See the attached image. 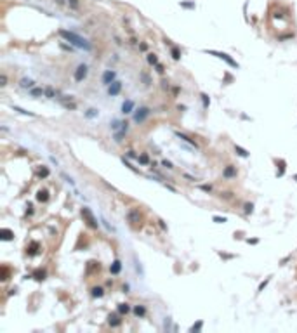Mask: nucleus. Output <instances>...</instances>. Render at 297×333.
Returning a JSON list of instances; mask_svg holds the SVG:
<instances>
[{
  "label": "nucleus",
  "mask_w": 297,
  "mask_h": 333,
  "mask_svg": "<svg viewBox=\"0 0 297 333\" xmlns=\"http://www.w3.org/2000/svg\"><path fill=\"white\" fill-rule=\"evenodd\" d=\"M59 35H61L66 42H69V45H75L76 49H82V50H85V52H90V50H92V43H90L87 38H83V36H80V35L73 33V31L59 30Z\"/></svg>",
  "instance_id": "obj_1"
},
{
  "label": "nucleus",
  "mask_w": 297,
  "mask_h": 333,
  "mask_svg": "<svg viewBox=\"0 0 297 333\" xmlns=\"http://www.w3.org/2000/svg\"><path fill=\"white\" fill-rule=\"evenodd\" d=\"M82 217H83V220L89 224L92 229H97L99 227V222H97V219L94 217V214L90 212V208L89 207H83L82 208Z\"/></svg>",
  "instance_id": "obj_2"
},
{
  "label": "nucleus",
  "mask_w": 297,
  "mask_h": 333,
  "mask_svg": "<svg viewBox=\"0 0 297 333\" xmlns=\"http://www.w3.org/2000/svg\"><path fill=\"white\" fill-rule=\"evenodd\" d=\"M205 52H207V54H210V56H215L217 59H222V61H226V62L229 64V66H231V68H236V69H238V62H236L235 59H231V57H229V56L226 54V52H217V50H205Z\"/></svg>",
  "instance_id": "obj_3"
},
{
  "label": "nucleus",
  "mask_w": 297,
  "mask_h": 333,
  "mask_svg": "<svg viewBox=\"0 0 297 333\" xmlns=\"http://www.w3.org/2000/svg\"><path fill=\"white\" fill-rule=\"evenodd\" d=\"M150 113H151V109H150L148 106H141L139 109L134 111V122H136V123H143L146 118L150 116Z\"/></svg>",
  "instance_id": "obj_4"
},
{
  "label": "nucleus",
  "mask_w": 297,
  "mask_h": 333,
  "mask_svg": "<svg viewBox=\"0 0 297 333\" xmlns=\"http://www.w3.org/2000/svg\"><path fill=\"white\" fill-rule=\"evenodd\" d=\"M89 75V66L87 64H78L75 69V73H73V78H75V82H82L85 80Z\"/></svg>",
  "instance_id": "obj_5"
},
{
  "label": "nucleus",
  "mask_w": 297,
  "mask_h": 333,
  "mask_svg": "<svg viewBox=\"0 0 297 333\" xmlns=\"http://www.w3.org/2000/svg\"><path fill=\"white\" fill-rule=\"evenodd\" d=\"M120 92H122V82H120V80H115L113 83L108 85V96H110V97L118 96Z\"/></svg>",
  "instance_id": "obj_6"
},
{
  "label": "nucleus",
  "mask_w": 297,
  "mask_h": 333,
  "mask_svg": "<svg viewBox=\"0 0 297 333\" xmlns=\"http://www.w3.org/2000/svg\"><path fill=\"white\" fill-rule=\"evenodd\" d=\"M101 80H103V83L108 87L110 83H113L115 80H117V73H115L113 69H106V71L103 73V76H101Z\"/></svg>",
  "instance_id": "obj_7"
},
{
  "label": "nucleus",
  "mask_w": 297,
  "mask_h": 333,
  "mask_svg": "<svg viewBox=\"0 0 297 333\" xmlns=\"http://www.w3.org/2000/svg\"><path fill=\"white\" fill-rule=\"evenodd\" d=\"M236 175H238V170H236V166L235 165H228V166H224V170H222V177L224 179H235Z\"/></svg>",
  "instance_id": "obj_8"
},
{
  "label": "nucleus",
  "mask_w": 297,
  "mask_h": 333,
  "mask_svg": "<svg viewBox=\"0 0 297 333\" xmlns=\"http://www.w3.org/2000/svg\"><path fill=\"white\" fill-rule=\"evenodd\" d=\"M127 220L131 222V224H137L141 220V212H139V208H132L129 210V214H127Z\"/></svg>",
  "instance_id": "obj_9"
},
{
  "label": "nucleus",
  "mask_w": 297,
  "mask_h": 333,
  "mask_svg": "<svg viewBox=\"0 0 297 333\" xmlns=\"http://www.w3.org/2000/svg\"><path fill=\"white\" fill-rule=\"evenodd\" d=\"M176 137H177V139H181L182 142H186V144H189L191 147H195V149H198V142H196L195 139L188 137L186 134H181V132H176Z\"/></svg>",
  "instance_id": "obj_10"
},
{
  "label": "nucleus",
  "mask_w": 297,
  "mask_h": 333,
  "mask_svg": "<svg viewBox=\"0 0 297 333\" xmlns=\"http://www.w3.org/2000/svg\"><path fill=\"white\" fill-rule=\"evenodd\" d=\"M134 108H136V103H134L132 99H127V101H124V104H122V113H124V115H131V113H134Z\"/></svg>",
  "instance_id": "obj_11"
},
{
  "label": "nucleus",
  "mask_w": 297,
  "mask_h": 333,
  "mask_svg": "<svg viewBox=\"0 0 297 333\" xmlns=\"http://www.w3.org/2000/svg\"><path fill=\"white\" fill-rule=\"evenodd\" d=\"M108 323H110V326H120L122 325L120 312H118V314H110V316H108Z\"/></svg>",
  "instance_id": "obj_12"
},
{
  "label": "nucleus",
  "mask_w": 297,
  "mask_h": 333,
  "mask_svg": "<svg viewBox=\"0 0 297 333\" xmlns=\"http://www.w3.org/2000/svg\"><path fill=\"white\" fill-rule=\"evenodd\" d=\"M19 87L21 89H31V87H35V82L31 80V78H21L19 80Z\"/></svg>",
  "instance_id": "obj_13"
},
{
  "label": "nucleus",
  "mask_w": 297,
  "mask_h": 333,
  "mask_svg": "<svg viewBox=\"0 0 297 333\" xmlns=\"http://www.w3.org/2000/svg\"><path fill=\"white\" fill-rule=\"evenodd\" d=\"M110 271H111V274H115V276H117V274H120V271H122V262H120V260H113V264H111L110 265Z\"/></svg>",
  "instance_id": "obj_14"
},
{
  "label": "nucleus",
  "mask_w": 297,
  "mask_h": 333,
  "mask_svg": "<svg viewBox=\"0 0 297 333\" xmlns=\"http://www.w3.org/2000/svg\"><path fill=\"white\" fill-rule=\"evenodd\" d=\"M30 96H31V97H42V96H45V89H40V87H31V89H30Z\"/></svg>",
  "instance_id": "obj_15"
},
{
  "label": "nucleus",
  "mask_w": 297,
  "mask_h": 333,
  "mask_svg": "<svg viewBox=\"0 0 297 333\" xmlns=\"http://www.w3.org/2000/svg\"><path fill=\"white\" fill-rule=\"evenodd\" d=\"M90 295H92L94 298H101L104 295V288L103 286H94V288L90 290Z\"/></svg>",
  "instance_id": "obj_16"
},
{
  "label": "nucleus",
  "mask_w": 297,
  "mask_h": 333,
  "mask_svg": "<svg viewBox=\"0 0 297 333\" xmlns=\"http://www.w3.org/2000/svg\"><path fill=\"white\" fill-rule=\"evenodd\" d=\"M37 200L42 201V203H45V201L49 200V191L47 189H40V191L37 193Z\"/></svg>",
  "instance_id": "obj_17"
},
{
  "label": "nucleus",
  "mask_w": 297,
  "mask_h": 333,
  "mask_svg": "<svg viewBox=\"0 0 297 333\" xmlns=\"http://www.w3.org/2000/svg\"><path fill=\"white\" fill-rule=\"evenodd\" d=\"M125 134H127L125 130H117L115 134H113V139H115V142H117V144H120V142H124Z\"/></svg>",
  "instance_id": "obj_18"
},
{
  "label": "nucleus",
  "mask_w": 297,
  "mask_h": 333,
  "mask_svg": "<svg viewBox=\"0 0 297 333\" xmlns=\"http://www.w3.org/2000/svg\"><path fill=\"white\" fill-rule=\"evenodd\" d=\"M134 314H136L137 318H144L146 316V307L144 305H136V307H134Z\"/></svg>",
  "instance_id": "obj_19"
},
{
  "label": "nucleus",
  "mask_w": 297,
  "mask_h": 333,
  "mask_svg": "<svg viewBox=\"0 0 297 333\" xmlns=\"http://www.w3.org/2000/svg\"><path fill=\"white\" fill-rule=\"evenodd\" d=\"M137 161L139 165H150V156H148V153H141L137 156Z\"/></svg>",
  "instance_id": "obj_20"
},
{
  "label": "nucleus",
  "mask_w": 297,
  "mask_h": 333,
  "mask_svg": "<svg viewBox=\"0 0 297 333\" xmlns=\"http://www.w3.org/2000/svg\"><path fill=\"white\" fill-rule=\"evenodd\" d=\"M99 116V111L96 109V108H90V109L85 111V118H89V120H94V118Z\"/></svg>",
  "instance_id": "obj_21"
},
{
  "label": "nucleus",
  "mask_w": 297,
  "mask_h": 333,
  "mask_svg": "<svg viewBox=\"0 0 297 333\" xmlns=\"http://www.w3.org/2000/svg\"><path fill=\"white\" fill-rule=\"evenodd\" d=\"M12 236H14V233L11 231V229H2V239H4V241L12 239Z\"/></svg>",
  "instance_id": "obj_22"
},
{
  "label": "nucleus",
  "mask_w": 297,
  "mask_h": 333,
  "mask_svg": "<svg viewBox=\"0 0 297 333\" xmlns=\"http://www.w3.org/2000/svg\"><path fill=\"white\" fill-rule=\"evenodd\" d=\"M235 151L238 156H242V158H249V151L247 149H243L242 146H235Z\"/></svg>",
  "instance_id": "obj_23"
},
{
  "label": "nucleus",
  "mask_w": 297,
  "mask_h": 333,
  "mask_svg": "<svg viewBox=\"0 0 297 333\" xmlns=\"http://www.w3.org/2000/svg\"><path fill=\"white\" fill-rule=\"evenodd\" d=\"M56 96H57V92H56L52 87H45V97H47V99H57Z\"/></svg>",
  "instance_id": "obj_24"
},
{
  "label": "nucleus",
  "mask_w": 297,
  "mask_h": 333,
  "mask_svg": "<svg viewBox=\"0 0 297 333\" xmlns=\"http://www.w3.org/2000/svg\"><path fill=\"white\" fill-rule=\"evenodd\" d=\"M118 312L124 316V314H129L131 312V305L129 304H118Z\"/></svg>",
  "instance_id": "obj_25"
},
{
  "label": "nucleus",
  "mask_w": 297,
  "mask_h": 333,
  "mask_svg": "<svg viewBox=\"0 0 297 333\" xmlns=\"http://www.w3.org/2000/svg\"><path fill=\"white\" fill-rule=\"evenodd\" d=\"M170 56H172L174 61H179V59H181V50L177 47H172V49H170Z\"/></svg>",
  "instance_id": "obj_26"
},
{
  "label": "nucleus",
  "mask_w": 297,
  "mask_h": 333,
  "mask_svg": "<svg viewBox=\"0 0 297 333\" xmlns=\"http://www.w3.org/2000/svg\"><path fill=\"white\" fill-rule=\"evenodd\" d=\"M122 123H124V122H122V120H113V122H111V130L113 132H117V130H120V128H122Z\"/></svg>",
  "instance_id": "obj_27"
},
{
  "label": "nucleus",
  "mask_w": 297,
  "mask_h": 333,
  "mask_svg": "<svg viewBox=\"0 0 297 333\" xmlns=\"http://www.w3.org/2000/svg\"><path fill=\"white\" fill-rule=\"evenodd\" d=\"M45 276H47V272H45V271H42V269H38V271H35V272H33V278H35V279H38V281H40V279H45Z\"/></svg>",
  "instance_id": "obj_28"
},
{
  "label": "nucleus",
  "mask_w": 297,
  "mask_h": 333,
  "mask_svg": "<svg viewBox=\"0 0 297 333\" xmlns=\"http://www.w3.org/2000/svg\"><path fill=\"white\" fill-rule=\"evenodd\" d=\"M146 59H148V62H150L151 66H157V64H158V57H157V54H148Z\"/></svg>",
  "instance_id": "obj_29"
},
{
  "label": "nucleus",
  "mask_w": 297,
  "mask_h": 333,
  "mask_svg": "<svg viewBox=\"0 0 297 333\" xmlns=\"http://www.w3.org/2000/svg\"><path fill=\"white\" fill-rule=\"evenodd\" d=\"M37 248H38V243H37V241H33L31 245H30V248H28V250H30V252H28V255H30V257H33L35 253H37Z\"/></svg>",
  "instance_id": "obj_30"
},
{
  "label": "nucleus",
  "mask_w": 297,
  "mask_h": 333,
  "mask_svg": "<svg viewBox=\"0 0 297 333\" xmlns=\"http://www.w3.org/2000/svg\"><path fill=\"white\" fill-rule=\"evenodd\" d=\"M202 103H203V109H207L208 106H210V99H208V96L207 94H202Z\"/></svg>",
  "instance_id": "obj_31"
},
{
  "label": "nucleus",
  "mask_w": 297,
  "mask_h": 333,
  "mask_svg": "<svg viewBox=\"0 0 297 333\" xmlns=\"http://www.w3.org/2000/svg\"><path fill=\"white\" fill-rule=\"evenodd\" d=\"M14 111H19L21 115H28V116H35V113H31V111H26V109H23V108H19V106H14Z\"/></svg>",
  "instance_id": "obj_32"
},
{
  "label": "nucleus",
  "mask_w": 297,
  "mask_h": 333,
  "mask_svg": "<svg viewBox=\"0 0 297 333\" xmlns=\"http://www.w3.org/2000/svg\"><path fill=\"white\" fill-rule=\"evenodd\" d=\"M243 210H245V214H252V212H254V203H245V205H243Z\"/></svg>",
  "instance_id": "obj_33"
},
{
  "label": "nucleus",
  "mask_w": 297,
  "mask_h": 333,
  "mask_svg": "<svg viewBox=\"0 0 297 333\" xmlns=\"http://www.w3.org/2000/svg\"><path fill=\"white\" fill-rule=\"evenodd\" d=\"M38 177H42V179H45V177H49V170L45 168V166H42L40 170H38Z\"/></svg>",
  "instance_id": "obj_34"
},
{
  "label": "nucleus",
  "mask_w": 297,
  "mask_h": 333,
  "mask_svg": "<svg viewBox=\"0 0 297 333\" xmlns=\"http://www.w3.org/2000/svg\"><path fill=\"white\" fill-rule=\"evenodd\" d=\"M276 175H278V177H283V175H285V161H283V160H280V172H278Z\"/></svg>",
  "instance_id": "obj_35"
},
{
  "label": "nucleus",
  "mask_w": 297,
  "mask_h": 333,
  "mask_svg": "<svg viewBox=\"0 0 297 333\" xmlns=\"http://www.w3.org/2000/svg\"><path fill=\"white\" fill-rule=\"evenodd\" d=\"M212 220L217 222V224H224V222H228V219H226V217H219V215H214V217H212Z\"/></svg>",
  "instance_id": "obj_36"
},
{
  "label": "nucleus",
  "mask_w": 297,
  "mask_h": 333,
  "mask_svg": "<svg viewBox=\"0 0 297 333\" xmlns=\"http://www.w3.org/2000/svg\"><path fill=\"white\" fill-rule=\"evenodd\" d=\"M61 177H63V179H64V180H66V182H68L69 186H73V187H75V180L71 179V177H68V175H66V173H64V172L61 173Z\"/></svg>",
  "instance_id": "obj_37"
},
{
  "label": "nucleus",
  "mask_w": 297,
  "mask_h": 333,
  "mask_svg": "<svg viewBox=\"0 0 297 333\" xmlns=\"http://www.w3.org/2000/svg\"><path fill=\"white\" fill-rule=\"evenodd\" d=\"M141 78H143V82H144V85H150V83H151V80H150V76H148V73H144V71L141 73Z\"/></svg>",
  "instance_id": "obj_38"
},
{
  "label": "nucleus",
  "mask_w": 297,
  "mask_h": 333,
  "mask_svg": "<svg viewBox=\"0 0 297 333\" xmlns=\"http://www.w3.org/2000/svg\"><path fill=\"white\" fill-rule=\"evenodd\" d=\"M202 325H203V323H202V321H198V323H196V325H193L189 330H191V331H200V330H202Z\"/></svg>",
  "instance_id": "obj_39"
},
{
  "label": "nucleus",
  "mask_w": 297,
  "mask_h": 333,
  "mask_svg": "<svg viewBox=\"0 0 297 333\" xmlns=\"http://www.w3.org/2000/svg\"><path fill=\"white\" fill-rule=\"evenodd\" d=\"M139 154H136V151H127V158H131V160H137Z\"/></svg>",
  "instance_id": "obj_40"
},
{
  "label": "nucleus",
  "mask_w": 297,
  "mask_h": 333,
  "mask_svg": "<svg viewBox=\"0 0 297 333\" xmlns=\"http://www.w3.org/2000/svg\"><path fill=\"white\" fill-rule=\"evenodd\" d=\"M162 165L165 166V168H169V170H172V168H174V165L170 163V161H167V160H163V161H162Z\"/></svg>",
  "instance_id": "obj_41"
},
{
  "label": "nucleus",
  "mask_w": 297,
  "mask_h": 333,
  "mask_svg": "<svg viewBox=\"0 0 297 333\" xmlns=\"http://www.w3.org/2000/svg\"><path fill=\"white\" fill-rule=\"evenodd\" d=\"M270 281H271V278H268V279H266V281H263V283L259 284V291H263V290H264V288H266V284L270 283Z\"/></svg>",
  "instance_id": "obj_42"
},
{
  "label": "nucleus",
  "mask_w": 297,
  "mask_h": 333,
  "mask_svg": "<svg viewBox=\"0 0 297 333\" xmlns=\"http://www.w3.org/2000/svg\"><path fill=\"white\" fill-rule=\"evenodd\" d=\"M68 4L71 5V9H78V0H68Z\"/></svg>",
  "instance_id": "obj_43"
},
{
  "label": "nucleus",
  "mask_w": 297,
  "mask_h": 333,
  "mask_svg": "<svg viewBox=\"0 0 297 333\" xmlns=\"http://www.w3.org/2000/svg\"><path fill=\"white\" fill-rule=\"evenodd\" d=\"M155 68H157V71H158V73H163V71H165V69H163V66H162V64H157V66H155Z\"/></svg>",
  "instance_id": "obj_44"
},
{
  "label": "nucleus",
  "mask_w": 297,
  "mask_h": 333,
  "mask_svg": "<svg viewBox=\"0 0 297 333\" xmlns=\"http://www.w3.org/2000/svg\"><path fill=\"white\" fill-rule=\"evenodd\" d=\"M200 189L207 191V193H210V191H212V187H210V186H200Z\"/></svg>",
  "instance_id": "obj_45"
},
{
  "label": "nucleus",
  "mask_w": 297,
  "mask_h": 333,
  "mask_svg": "<svg viewBox=\"0 0 297 333\" xmlns=\"http://www.w3.org/2000/svg\"><path fill=\"white\" fill-rule=\"evenodd\" d=\"M26 214H28V215H31V214H33V205H28V210H26Z\"/></svg>",
  "instance_id": "obj_46"
},
{
  "label": "nucleus",
  "mask_w": 297,
  "mask_h": 333,
  "mask_svg": "<svg viewBox=\"0 0 297 333\" xmlns=\"http://www.w3.org/2000/svg\"><path fill=\"white\" fill-rule=\"evenodd\" d=\"M158 222H160V227L163 229V231H167V224H165V222H163V220H158Z\"/></svg>",
  "instance_id": "obj_47"
},
{
  "label": "nucleus",
  "mask_w": 297,
  "mask_h": 333,
  "mask_svg": "<svg viewBox=\"0 0 297 333\" xmlns=\"http://www.w3.org/2000/svg\"><path fill=\"white\" fill-rule=\"evenodd\" d=\"M4 85H7V76L5 75H2V87H4Z\"/></svg>",
  "instance_id": "obj_48"
},
{
  "label": "nucleus",
  "mask_w": 297,
  "mask_h": 333,
  "mask_svg": "<svg viewBox=\"0 0 297 333\" xmlns=\"http://www.w3.org/2000/svg\"><path fill=\"white\" fill-rule=\"evenodd\" d=\"M249 243H252V245H257V243H259V239H249Z\"/></svg>",
  "instance_id": "obj_49"
}]
</instances>
